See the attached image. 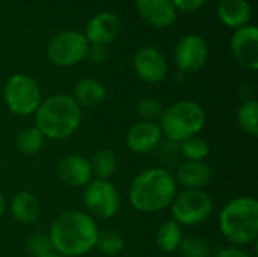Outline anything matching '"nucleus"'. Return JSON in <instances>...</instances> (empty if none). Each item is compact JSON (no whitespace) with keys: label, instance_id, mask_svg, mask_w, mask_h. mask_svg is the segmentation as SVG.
<instances>
[{"label":"nucleus","instance_id":"f257e3e1","mask_svg":"<svg viewBox=\"0 0 258 257\" xmlns=\"http://www.w3.org/2000/svg\"><path fill=\"white\" fill-rule=\"evenodd\" d=\"M100 229L83 211H67L57 215L48 230L54 253L63 257H82L95 248Z\"/></svg>","mask_w":258,"mask_h":257},{"label":"nucleus","instance_id":"f03ea898","mask_svg":"<svg viewBox=\"0 0 258 257\" xmlns=\"http://www.w3.org/2000/svg\"><path fill=\"white\" fill-rule=\"evenodd\" d=\"M174 174L163 167L145 168L135 176L128 186V203L141 214H157L168 209L175 195Z\"/></svg>","mask_w":258,"mask_h":257},{"label":"nucleus","instance_id":"7ed1b4c3","mask_svg":"<svg viewBox=\"0 0 258 257\" xmlns=\"http://www.w3.org/2000/svg\"><path fill=\"white\" fill-rule=\"evenodd\" d=\"M35 127L45 139L63 141L76 135L82 124V108L68 94H54L44 98L33 114Z\"/></svg>","mask_w":258,"mask_h":257},{"label":"nucleus","instance_id":"20e7f679","mask_svg":"<svg viewBox=\"0 0 258 257\" xmlns=\"http://www.w3.org/2000/svg\"><path fill=\"white\" fill-rule=\"evenodd\" d=\"M221 235L233 247H245L258 236V201L249 195L231 198L222 208L218 220Z\"/></svg>","mask_w":258,"mask_h":257},{"label":"nucleus","instance_id":"39448f33","mask_svg":"<svg viewBox=\"0 0 258 257\" xmlns=\"http://www.w3.org/2000/svg\"><path fill=\"white\" fill-rule=\"evenodd\" d=\"M206 126V111L194 100H181L163 109L159 120L162 135L171 142L180 144L192 136H198Z\"/></svg>","mask_w":258,"mask_h":257},{"label":"nucleus","instance_id":"423d86ee","mask_svg":"<svg viewBox=\"0 0 258 257\" xmlns=\"http://www.w3.org/2000/svg\"><path fill=\"white\" fill-rule=\"evenodd\" d=\"M169 208L175 223L181 227H195L204 224L212 217L215 201L204 189H183L181 192H177Z\"/></svg>","mask_w":258,"mask_h":257},{"label":"nucleus","instance_id":"0eeeda50","mask_svg":"<svg viewBox=\"0 0 258 257\" xmlns=\"http://www.w3.org/2000/svg\"><path fill=\"white\" fill-rule=\"evenodd\" d=\"M6 108L17 117H29L36 112L42 101V92L35 79L27 74H14L3 89Z\"/></svg>","mask_w":258,"mask_h":257},{"label":"nucleus","instance_id":"6e6552de","mask_svg":"<svg viewBox=\"0 0 258 257\" xmlns=\"http://www.w3.org/2000/svg\"><path fill=\"white\" fill-rule=\"evenodd\" d=\"M85 212L97 220H110L121 209V194L110 180L92 179L82 194Z\"/></svg>","mask_w":258,"mask_h":257},{"label":"nucleus","instance_id":"1a4fd4ad","mask_svg":"<svg viewBox=\"0 0 258 257\" xmlns=\"http://www.w3.org/2000/svg\"><path fill=\"white\" fill-rule=\"evenodd\" d=\"M89 52V42L85 35L68 30L56 35L48 47L47 58L53 65L57 67H71L82 62Z\"/></svg>","mask_w":258,"mask_h":257},{"label":"nucleus","instance_id":"9d476101","mask_svg":"<svg viewBox=\"0 0 258 257\" xmlns=\"http://www.w3.org/2000/svg\"><path fill=\"white\" fill-rule=\"evenodd\" d=\"M209 58L207 42L198 35L183 36L175 47V62L183 73L200 71Z\"/></svg>","mask_w":258,"mask_h":257},{"label":"nucleus","instance_id":"9b49d317","mask_svg":"<svg viewBox=\"0 0 258 257\" xmlns=\"http://www.w3.org/2000/svg\"><path fill=\"white\" fill-rule=\"evenodd\" d=\"M231 53L242 67L251 71L257 70L258 29L255 26H243L234 32L231 38Z\"/></svg>","mask_w":258,"mask_h":257},{"label":"nucleus","instance_id":"f8f14e48","mask_svg":"<svg viewBox=\"0 0 258 257\" xmlns=\"http://www.w3.org/2000/svg\"><path fill=\"white\" fill-rule=\"evenodd\" d=\"M136 74L147 83H159L168 73V64L160 50L154 47H144L136 52L133 58Z\"/></svg>","mask_w":258,"mask_h":257},{"label":"nucleus","instance_id":"ddd939ff","mask_svg":"<svg viewBox=\"0 0 258 257\" xmlns=\"http://www.w3.org/2000/svg\"><path fill=\"white\" fill-rule=\"evenodd\" d=\"M56 173L59 180L70 188H85L94 179L89 159L77 153L62 158L56 167Z\"/></svg>","mask_w":258,"mask_h":257},{"label":"nucleus","instance_id":"4468645a","mask_svg":"<svg viewBox=\"0 0 258 257\" xmlns=\"http://www.w3.org/2000/svg\"><path fill=\"white\" fill-rule=\"evenodd\" d=\"M162 138L163 135L159 123L138 121L128 129L125 135V144L136 155H148L160 145Z\"/></svg>","mask_w":258,"mask_h":257},{"label":"nucleus","instance_id":"2eb2a0df","mask_svg":"<svg viewBox=\"0 0 258 257\" xmlns=\"http://www.w3.org/2000/svg\"><path fill=\"white\" fill-rule=\"evenodd\" d=\"M212 177V167L207 162L195 161H183L174 173L177 186L183 189H204L210 185Z\"/></svg>","mask_w":258,"mask_h":257},{"label":"nucleus","instance_id":"dca6fc26","mask_svg":"<svg viewBox=\"0 0 258 257\" xmlns=\"http://www.w3.org/2000/svg\"><path fill=\"white\" fill-rule=\"evenodd\" d=\"M119 29L121 23L115 14L100 12L89 20L85 36L92 45H106L118 36Z\"/></svg>","mask_w":258,"mask_h":257},{"label":"nucleus","instance_id":"f3484780","mask_svg":"<svg viewBox=\"0 0 258 257\" xmlns=\"http://www.w3.org/2000/svg\"><path fill=\"white\" fill-rule=\"evenodd\" d=\"M136 9L148 24L157 29L171 26L177 17L172 0H136Z\"/></svg>","mask_w":258,"mask_h":257},{"label":"nucleus","instance_id":"a211bd4d","mask_svg":"<svg viewBox=\"0 0 258 257\" xmlns=\"http://www.w3.org/2000/svg\"><path fill=\"white\" fill-rule=\"evenodd\" d=\"M9 211L15 221L24 226H32L39 220L42 208L39 198L33 192L23 189L12 195Z\"/></svg>","mask_w":258,"mask_h":257},{"label":"nucleus","instance_id":"6ab92c4d","mask_svg":"<svg viewBox=\"0 0 258 257\" xmlns=\"http://www.w3.org/2000/svg\"><path fill=\"white\" fill-rule=\"evenodd\" d=\"M106 95L107 91L101 82L86 77L76 83L71 97L80 108H95L104 101Z\"/></svg>","mask_w":258,"mask_h":257},{"label":"nucleus","instance_id":"aec40b11","mask_svg":"<svg viewBox=\"0 0 258 257\" xmlns=\"http://www.w3.org/2000/svg\"><path fill=\"white\" fill-rule=\"evenodd\" d=\"M221 21L228 27H243L251 18V6L246 0H222L218 6Z\"/></svg>","mask_w":258,"mask_h":257},{"label":"nucleus","instance_id":"412c9836","mask_svg":"<svg viewBox=\"0 0 258 257\" xmlns=\"http://www.w3.org/2000/svg\"><path fill=\"white\" fill-rule=\"evenodd\" d=\"M183 238V227L174 220H168L156 232V245L163 253H175Z\"/></svg>","mask_w":258,"mask_h":257},{"label":"nucleus","instance_id":"4be33fe9","mask_svg":"<svg viewBox=\"0 0 258 257\" xmlns=\"http://www.w3.org/2000/svg\"><path fill=\"white\" fill-rule=\"evenodd\" d=\"M91 171L94 179L109 180L118 168V158L116 155L109 148H101L94 153V156L89 159Z\"/></svg>","mask_w":258,"mask_h":257},{"label":"nucleus","instance_id":"5701e85b","mask_svg":"<svg viewBox=\"0 0 258 257\" xmlns=\"http://www.w3.org/2000/svg\"><path fill=\"white\" fill-rule=\"evenodd\" d=\"M44 141V135L35 126H27L18 132L15 147L23 156H35L42 150Z\"/></svg>","mask_w":258,"mask_h":257},{"label":"nucleus","instance_id":"b1692460","mask_svg":"<svg viewBox=\"0 0 258 257\" xmlns=\"http://www.w3.org/2000/svg\"><path fill=\"white\" fill-rule=\"evenodd\" d=\"M236 120L239 127L249 136H258V103L254 98H248L242 101V105L237 108Z\"/></svg>","mask_w":258,"mask_h":257},{"label":"nucleus","instance_id":"393cba45","mask_svg":"<svg viewBox=\"0 0 258 257\" xmlns=\"http://www.w3.org/2000/svg\"><path fill=\"white\" fill-rule=\"evenodd\" d=\"M178 151L184 161L206 162L210 156V144L201 136H192L178 144Z\"/></svg>","mask_w":258,"mask_h":257},{"label":"nucleus","instance_id":"a878e982","mask_svg":"<svg viewBox=\"0 0 258 257\" xmlns=\"http://www.w3.org/2000/svg\"><path fill=\"white\" fill-rule=\"evenodd\" d=\"M124 247H125V241H124V238L118 232H115V230H103L101 232L100 230L95 248L101 254L115 257L122 253Z\"/></svg>","mask_w":258,"mask_h":257},{"label":"nucleus","instance_id":"bb28decb","mask_svg":"<svg viewBox=\"0 0 258 257\" xmlns=\"http://www.w3.org/2000/svg\"><path fill=\"white\" fill-rule=\"evenodd\" d=\"M181 257H212V248L209 242L201 236H184L178 250Z\"/></svg>","mask_w":258,"mask_h":257},{"label":"nucleus","instance_id":"cd10ccee","mask_svg":"<svg viewBox=\"0 0 258 257\" xmlns=\"http://www.w3.org/2000/svg\"><path fill=\"white\" fill-rule=\"evenodd\" d=\"M136 114L139 115L141 121L159 123V120L163 114V106L154 97H144L136 105Z\"/></svg>","mask_w":258,"mask_h":257},{"label":"nucleus","instance_id":"c85d7f7f","mask_svg":"<svg viewBox=\"0 0 258 257\" xmlns=\"http://www.w3.org/2000/svg\"><path fill=\"white\" fill-rule=\"evenodd\" d=\"M27 251L32 257H45L54 253L48 233H35L27 241Z\"/></svg>","mask_w":258,"mask_h":257},{"label":"nucleus","instance_id":"c756f323","mask_svg":"<svg viewBox=\"0 0 258 257\" xmlns=\"http://www.w3.org/2000/svg\"><path fill=\"white\" fill-rule=\"evenodd\" d=\"M172 3H174L175 9L194 12V11H198L206 3V0H172Z\"/></svg>","mask_w":258,"mask_h":257},{"label":"nucleus","instance_id":"7c9ffc66","mask_svg":"<svg viewBox=\"0 0 258 257\" xmlns=\"http://www.w3.org/2000/svg\"><path fill=\"white\" fill-rule=\"evenodd\" d=\"M212 257H252L246 250H243L242 247H227L219 250L215 256Z\"/></svg>","mask_w":258,"mask_h":257},{"label":"nucleus","instance_id":"2f4dec72","mask_svg":"<svg viewBox=\"0 0 258 257\" xmlns=\"http://www.w3.org/2000/svg\"><path fill=\"white\" fill-rule=\"evenodd\" d=\"M89 58L94 62H103L107 58V50L106 45H89V52H88Z\"/></svg>","mask_w":258,"mask_h":257},{"label":"nucleus","instance_id":"473e14b6","mask_svg":"<svg viewBox=\"0 0 258 257\" xmlns=\"http://www.w3.org/2000/svg\"><path fill=\"white\" fill-rule=\"evenodd\" d=\"M6 214V200H5V195L0 192V220L5 217Z\"/></svg>","mask_w":258,"mask_h":257},{"label":"nucleus","instance_id":"72a5a7b5","mask_svg":"<svg viewBox=\"0 0 258 257\" xmlns=\"http://www.w3.org/2000/svg\"><path fill=\"white\" fill-rule=\"evenodd\" d=\"M45 257H63V256H60V254H57V253H51V254H48V256H45Z\"/></svg>","mask_w":258,"mask_h":257}]
</instances>
